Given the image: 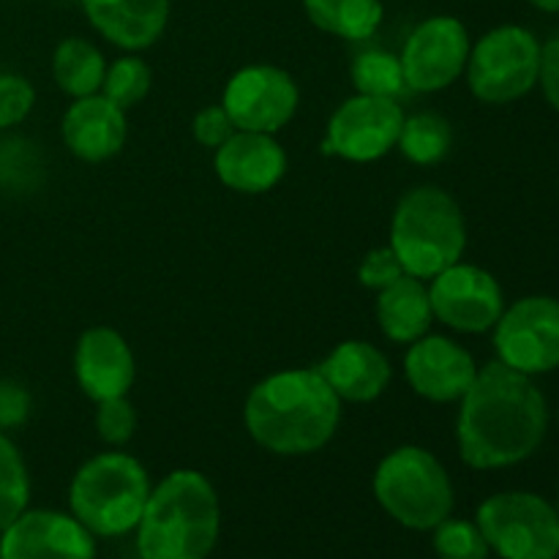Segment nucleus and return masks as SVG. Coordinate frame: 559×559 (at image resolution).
I'll return each instance as SVG.
<instances>
[{"mask_svg":"<svg viewBox=\"0 0 559 559\" xmlns=\"http://www.w3.org/2000/svg\"><path fill=\"white\" fill-rule=\"evenodd\" d=\"M549 404L533 377L491 360L459 402V456L473 469H506L527 462L546 440Z\"/></svg>","mask_w":559,"mask_h":559,"instance_id":"nucleus-1","label":"nucleus"},{"mask_svg":"<svg viewBox=\"0 0 559 559\" xmlns=\"http://www.w3.org/2000/svg\"><path fill=\"white\" fill-rule=\"evenodd\" d=\"M251 440L276 456L322 451L342 424V399L317 369H287L251 388L243 407Z\"/></svg>","mask_w":559,"mask_h":559,"instance_id":"nucleus-2","label":"nucleus"},{"mask_svg":"<svg viewBox=\"0 0 559 559\" xmlns=\"http://www.w3.org/2000/svg\"><path fill=\"white\" fill-rule=\"evenodd\" d=\"M222 530V506L197 469H175L151 489L140 524V559H207Z\"/></svg>","mask_w":559,"mask_h":559,"instance_id":"nucleus-3","label":"nucleus"},{"mask_svg":"<svg viewBox=\"0 0 559 559\" xmlns=\"http://www.w3.org/2000/svg\"><path fill=\"white\" fill-rule=\"evenodd\" d=\"M388 246L409 276L424 282L462 262L467 249V222L459 202L440 186L404 191L393 211Z\"/></svg>","mask_w":559,"mask_h":559,"instance_id":"nucleus-4","label":"nucleus"},{"mask_svg":"<svg viewBox=\"0 0 559 559\" xmlns=\"http://www.w3.org/2000/svg\"><path fill=\"white\" fill-rule=\"evenodd\" d=\"M151 489V478L140 459L123 451L98 453L71 478V516L93 538H120L136 530Z\"/></svg>","mask_w":559,"mask_h":559,"instance_id":"nucleus-5","label":"nucleus"},{"mask_svg":"<svg viewBox=\"0 0 559 559\" xmlns=\"http://www.w3.org/2000/svg\"><path fill=\"white\" fill-rule=\"evenodd\" d=\"M374 497L382 511L407 530L431 533L453 513L456 491L440 459L420 445L388 453L374 473Z\"/></svg>","mask_w":559,"mask_h":559,"instance_id":"nucleus-6","label":"nucleus"},{"mask_svg":"<svg viewBox=\"0 0 559 559\" xmlns=\"http://www.w3.org/2000/svg\"><path fill=\"white\" fill-rule=\"evenodd\" d=\"M540 41L522 25H500L484 33L469 49L467 85L478 102L513 104L538 85Z\"/></svg>","mask_w":559,"mask_h":559,"instance_id":"nucleus-7","label":"nucleus"},{"mask_svg":"<svg viewBox=\"0 0 559 559\" xmlns=\"http://www.w3.org/2000/svg\"><path fill=\"white\" fill-rule=\"evenodd\" d=\"M475 524L502 559H557V506L533 491H500L480 502Z\"/></svg>","mask_w":559,"mask_h":559,"instance_id":"nucleus-8","label":"nucleus"},{"mask_svg":"<svg viewBox=\"0 0 559 559\" xmlns=\"http://www.w3.org/2000/svg\"><path fill=\"white\" fill-rule=\"evenodd\" d=\"M491 331L497 360L513 371L538 377L559 369V298L527 295L506 306Z\"/></svg>","mask_w":559,"mask_h":559,"instance_id":"nucleus-9","label":"nucleus"},{"mask_svg":"<svg viewBox=\"0 0 559 559\" xmlns=\"http://www.w3.org/2000/svg\"><path fill=\"white\" fill-rule=\"evenodd\" d=\"M404 109L396 98H377L355 93L328 120L322 151L344 162L369 164L388 156L402 134Z\"/></svg>","mask_w":559,"mask_h":559,"instance_id":"nucleus-10","label":"nucleus"},{"mask_svg":"<svg viewBox=\"0 0 559 559\" xmlns=\"http://www.w3.org/2000/svg\"><path fill=\"white\" fill-rule=\"evenodd\" d=\"M469 31L459 16L437 14L415 25L404 41L402 69L415 93H440L464 74L469 60Z\"/></svg>","mask_w":559,"mask_h":559,"instance_id":"nucleus-11","label":"nucleus"},{"mask_svg":"<svg viewBox=\"0 0 559 559\" xmlns=\"http://www.w3.org/2000/svg\"><path fill=\"white\" fill-rule=\"evenodd\" d=\"M222 107L233 118L235 129L278 134L300 107L298 82L278 66H246L224 85Z\"/></svg>","mask_w":559,"mask_h":559,"instance_id":"nucleus-12","label":"nucleus"},{"mask_svg":"<svg viewBox=\"0 0 559 559\" xmlns=\"http://www.w3.org/2000/svg\"><path fill=\"white\" fill-rule=\"evenodd\" d=\"M435 320L456 333H486L506 311L500 282L486 267L456 262L429 278Z\"/></svg>","mask_w":559,"mask_h":559,"instance_id":"nucleus-13","label":"nucleus"},{"mask_svg":"<svg viewBox=\"0 0 559 559\" xmlns=\"http://www.w3.org/2000/svg\"><path fill=\"white\" fill-rule=\"evenodd\" d=\"M0 559H96V540L71 513L22 511L0 530Z\"/></svg>","mask_w":559,"mask_h":559,"instance_id":"nucleus-14","label":"nucleus"},{"mask_svg":"<svg viewBox=\"0 0 559 559\" xmlns=\"http://www.w3.org/2000/svg\"><path fill=\"white\" fill-rule=\"evenodd\" d=\"M480 366L473 355L448 336L426 333L409 344L404 355V377L420 399L435 404L462 402L478 377Z\"/></svg>","mask_w":559,"mask_h":559,"instance_id":"nucleus-15","label":"nucleus"},{"mask_svg":"<svg viewBox=\"0 0 559 559\" xmlns=\"http://www.w3.org/2000/svg\"><path fill=\"white\" fill-rule=\"evenodd\" d=\"M74 377L91 402L129 396L136 377V360L129 342L115 328H87L74 349Z\"/></svg>","mask_w":559,"mask_h":559,"instance_id":"nucleus-16","label":"nucleus"},{"mask_svg":"<svg viewBox=\"0 0 559 559\" xmlns=\"http://www.w3.org/2000/svg\"><path fill=\"white\" fill-rule=\"evenodd\" d=\"M213 169L218 180L238 194H265L287 175V153L276 134L238 129L222 147H216Z\"/></svg>","mask_w":559,"mask_h":559,"instance_id":"nucleus-17","label":"nucleus"},{"mask_svg":"<svg viewBox=\"0 0 559 559\" xmlns=\"http://www.w3.org/2000/svg\"><path fill=\"white\" fill-rule=\"evenodd\" d=\"M66 147L74 153L80 162L98 164L118 156L129 136V123H126V109L109 102L102 93L74 98L66 109L63 123H60Z\"/></svg>","mask_w":559,"mask_h":559,"instance_id":"nucleus-18","label":"nucleus"},{"mask_svg":"<svg viewBox=\"0 0 559 559\" xmlns=\"http://www.w3.org/2000/svg\"><path fill=\"white\" fill-rule=\"evenodd\" d=\"M322 380L333 388L338 399L349 404H366L380 399L391 385V360L380 347L360 338L336 344L320 366H314Z\"/></svg>","mask_w":559,"mask_h":559,"instance_id":"nucleus-19","label":"nucleus"},{"mask_svg":"<svg viewBox=\"0 0 559 559\" xmlns=\"http://www.w3.org/2000/svg\"><path fill=\"white\" fill-rule=\"evenodd\" d=\"M169 9L173 0H82L96 33L126 52L153 47L167 31Z\"/></svg>","mask_w":559,"mask_h":559,"instance_id":"nucleus-20","label":"nucleus"},{"mask_svg":"<svg viewBox=\"0 0 559 559\" xmlns=\"http://www.w3.org/2000/svg\"><path fill=\"white\" fill-rule=\"evenodd\" d=\"M377 322L382 336L396 344H413L431 331L429 282L404 273L393 284L377 293Z\"/></svg>","mask_w":559,"mask_h":559,"instance_id":"nucleus-21","label":"nucleus"},{"mask_svg":"<svg viewBox=\"0 0 559 559\" xmlns=\"http://www.w3.org/2000/svg\"><path fill=\"white\" fill-rule=\"evenodd\" d=\"M304 9L311 25L347 41H366L385 20L382 0H304Z\"/></svg>","mask_w":559,"mask_h":559,"instance_id":"nucleus-22","label":"nucleus"},{"mask_svg":"<svg viewBox=\"0 0 559 559\" xmlns=\"http://www.w3.org/2000/svg\"><path fill=\"white\" fill-rule=\"evenodd\" d=\"M107 60L102 49L80 36L63 38L52 55V76L60 91L71 98H85L102 93Z\"/></svg>","mask_w":559,"mask_h":559,"instance_id":"nucleus-23","label":"nucleus"},{"mask_svg":"<svg viewBox=\"0 0 559 559\" xmlns=\"http://www.w3.org/2000/svg\"><path fill=\"white\" fill-rule=\"evenodd\" d=\"M396 147L402 151L404 158L413 164H429L442 162L453 147V129L442 115L437 112H415L407 115L402 123V134H399Z\"/></svg>","mask_w":559,"mask_h":559,"instance_id":"nucleus-24","label":"nucleus"},{"mask_svg":"<svg viewBox=\"0 0 559 559\" xmlns=\"http://www.w3.org/2000/svg\"><path fill=\"white\" fill-rule=\"evenodd\" d=\"M355 93L377 98H399L409 91L399 55L382 49H366L353 63Z\"/></svg>","mask_w":559,"mask_h":559,"instance_id":"nucleus-25","label":"nucleus"},{"mask_svg":"<svg viewBox=\"0 0 559 559\" xmlns=\"http://www.w3.org/2000/svg\"><path fill=\"white\" fill-rule=\"evenodd\" d=\"M31 500V478L14 442L0 431V530L9 527Z\"/></svg>","mask_w":559,"mask_h":559,"instance_id":"nucleus-26","label":"nucleus"},{"mask_svg":"<svg viewBox=\"0 0 559 559\" xmlns=\"http://www.w3.org/2000/svg\"><path fill=\"white\" fill-rule=\"evenodd\" d=\"M153 71L140 55H123V58L107 63V74L102 82V96L118 104L120 109H131L151 93Z\"/></svg>","mask_w":559,"mask_h":559,"instance_id":"nucleus-27","label":"nucleus"},{"mask_svg":"<svg viewBox=\"0 0 559 559\" xmlns=\"http://www.w3.org/2000/svg\"><path fill=\"white\" fill-rule=\"evenodd\" d=\"M431 533H435V551L440 559H489L491 555L480 527L467 519L448 516Z\"/></svg>","mask_w":559,"mask_h":559,"instance_id":"nucleus-28","label":"nucleus"},{"mask_svg":"<svg viewBox=\"0 0 559 559\" xmlns=\"http://www.w3.org/2000/svg\"><path fill=\"white\" fill-rule=\"evenodd\" d=\"M96 431L98 440L112 448L131 442L136 431V409L129 402V396L107 399V402L96 404Z\"/></svg>","mask_w":559,"mask_h":559,"instance_id":"nucleus-29","label":"nucleus"},{"mask_svg":"<svg viewBox=\"0 0 559 559\" xmlns=\"http://www.w3.org/2000/svg\"><path fill=\"white\" fill-rule=\"evenodd\" d=\"M36 104V91L20 74H0V129L22 123Z\"/></svg>","mask_w":559,"mask_h":559,"instance_id":"nucleus-30","label":"nucleus"},{"mask_svg":"<svg viewBox=\"0 0 559 559\" xmlns=\"http://www.w3.org/2000/svg\"><path fill=\"white\" fill-rule=\"evenodd\" d=\"M404 267L399 262V257L393 254L391 246H380V249H371L369 254L364 257L358 267V282L364 284L366 289H385L388 284H393L396 278L404 276Z\"/></svg>","mask_w":559,"mask_h":559,"instance_id":"nucleus-31","label":"nucleus"},{"mask_svg":"<svg viewBox=\"0 0 559 559\" xmlns=\"http://www.w3.org/2000/svg\"><path fill=\"white\" fill-rule=\"evenodd\" d=\"M191 131H194V140L200 142L202 147L216 151V147H222L238 129H235L233 118H229L227 109H224L222 104H211V107L200 109V112L194 115Z\"/></svg>","mask_w":559,"mask_h":559,"instance_id":"nucleus-32","label":"nucleus"},{"mask_svg":"<svg viewBox=\"0 0 559 559\" xmlns=\"http://www.w3.org/2000/svg\"><path fill=\"white\" fill-rule=\"evenodd\" d=\"M31 413V396L22 385L11 380H0V431L20 426Z\"/></svg>","mask_w":559,"mask_h":559,"instance_id":"nucleus-33","label":"nucleus"},{"mask_svg":"<svg viewBox=\"0 0 559 559\" xmlns=\"http://www.w3.org/2000/svg\"><path fill=\"white\" fill-rule=\"evenodd\" d=\"M538 85L544 91L549 107L559 112V36L540 44V71Z\"/></svg>","mask_w":559,"mask_h":559,"instance_id":"nucleus-34","label":"nucleus"},{"mask_svg":"<svg viewBox=\"0 0 559 559\" xmlns=\"http://www.w3.org/2000/svg\"><path fill=\"white\" fill-rule=\"evenodd\" d=\"M527 3L538 11H546V14H559V0H527Z\"/></svg>","mask_w":559,"mask_h":559,"instance_id":"nucleus-35","label":"nucleus"},{"mask_svg":"<svg viewBox=\"0 0 559 559\" xmlns=\"http://www.w3.org/2000/svg\"><path fill=\"white\" fill-rule=\"evenodd\" d=\"M557 513H559V497H557Z\"/></svg>","mask_w":559,"mask_h":559,"instance_id":"nucleus-36","label":"nucleus"},{"mask_svg":"<svg viewBox=\"0 0 559 559\" xmlns=\"http://www.w3.org/2000/svg\"><path fill=\"white\" fill-rule=\"evenodd\" d=\"M557 559H559V557H557Z\"/></svg>","mask_w":559,"mask_h":559,"instance_id":"nucleus-37","label":"nucleus"}]
</instances>
